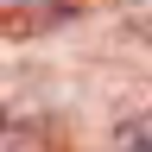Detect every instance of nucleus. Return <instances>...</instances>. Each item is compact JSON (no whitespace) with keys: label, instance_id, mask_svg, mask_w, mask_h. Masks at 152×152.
<instances>
[{"label":"nucleus","instance_id":"1","mask_svg":"<svg viewBox=\"0 0 152 152\" xmlns=\"http://www.w3.org/2000/svg\"><path fill=\"white\" fill-rule=\"evenodd\" d=\"M114 146H121V152H152V108H146V114H133V121L114 133Z\"/></svg>","mask_w":152,"mask_h":152},{"label":"nucleus","instance_id":"2","mask_svg":"<svg viewBox=\"0 0 152 152\" xmlns=\"http://www.w3.org/2000/svg\"><path fill=\"white\" fill-rule=\"evenodd\" d=\"M0 133H7V121H0Z\"/></svg>","mask_w":152,"mask_h":152}]
</instances>
